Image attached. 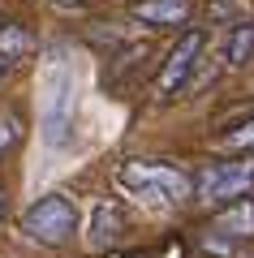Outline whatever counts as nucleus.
Segmentation results:
<instances>
[{
	"label": "nucleus",
	"mask_w": 254,
	"mask_h": 258,
	"mask_svg": "<svg viewBox=\"0 0 254 258\" xmlns=\"http://www.w3.org/2000/svg\"><path fill=\"white\" fill-rule=\"evenodd\" d=\"M78 228V211L65 194H43L26 215H22V232L39 245H65Z\"/></svg>",
	"instance_id": "nucleus-3"
},
{
	"label": "nucleus",
	"mask_w": 254,
	"mask_h": 258,
	"mask_svg": "<svg viewBox=\"0 0 254 258\" xmlns=\"http://www.w3.org/2000/svg\"><path fill=\"white\" fill-rule=\"evenodd\" d=\"M207 18L211 22H233V18L245 22V5L241 0H207Z\"/></svg>",
	"instance_id": "nucleus-12"
},
{
	"label": "nucleus",
	"mask_w": 254,
	"mask_h": 258,
	"mask_svg": "<svg viewBox=\"0 0 254 258\" xmlns=\"http://www.w3.org/2000/svg\"><path fill=\"white\" fill-rule=\"evenodd\" d=\"M30 47H35V39H30V30L22 22H0V64L22 60Z\"/></svg>",
	"instance_id": "nucleus-9"
},
{
	"label": "nucleus",
	"mask_w": 254,
	"mask_h": 258,
	"mask_svg": "<svg viewBox=\"0 0 254 258\" xmlns=\"http://www.w3.org/2000/svg\"><path fill=\"white\" fill-rule=\"evenodd\" d=\"M216 232H220V237H228V241L250 237V232H254V203H250V198H237L228 211H220L216 215Z\"/></svg>",
	"instance_id": "nucleus-8"
},
{
	"label": "nucleus",
	"mask_w": 254,
	"mask_h": 258,
	"mask_svg": "<svg viewBox=\"0 0 254 258\" xmlns=\"http://www.w3.org/2000/svg\"><path fill=\"white\" fill-rule=\"evenodd\" d=\"M121 185L125 189H134L138 198H146V203H185L194 194V181L181 172V168L173 164H155V159H129V164H121Z\"/></svg>",
	"instance_id": "nucleus-1"
},
{
	"label": "nucleus",
	"mask_w": 254,
	"mask_h": 258,
	"mask_svg": "<svg viewBox=\"0 0 254 258\" xmlns=\"http://www.w3.org/2000/svg\"><path fill=\"white\" fill-rule=\"evenodd\" d=\"M73 134V69L65 56H52L43 74V142L65 147Z\"/></svg>",
	"instance_id": "nucleus-2"
},
{
	"label": "nucleus",
	"mask_w": 254,
	"mask_h": 258,
	"mask_svg": "<svg viewBox=\"0 0 254 258\" xmlns=\"http://www.w3.org/2000/svg\"><path fill=\"white\" fill-rule=\"evenodd\" d=\"M254 56V22H237L228 39V64H245Z\"/></svg>",
	"instance_id": "nucleus-10"
},
{
	"label": "nucleus",
	"mask_w": 254,
	"mask_h": 258,
	"mask_svg": "<svg viewBox=\"0 0 254 258\" xmlns=\"http://www.w3.org/2000/svg\"><path fill=\"white\" fill-rule=\"evenodd\" d=\"M0 78H5V64H0Z\"/></svg>",
	"instance_id": "nucleus-16"
},
{
	"label": "nucleus",
	"mask_w": 254,
	"mask_h": 258,
	"mask_svg": "<svg viewBox=\"0 0 254 258\" xmlns=\"http://www.w3.org/2000/svg\"><path fill=\"white\" fill-rule=\"evenodd\" d=\"M220 147H224V151H250V147H254V116L245 120V125L228 129L224 138H220Z\"/></svg>",
	"instance_id": "nucleus-11"
},
{
	"label": "nucleus",
	"mask_w": 254,
	"mask_h": 258,
	"mask_svg": "<svg viewBox=\"0 0 254 258\" xmlns=\"http://www.w3.org/2000/svg\"><path fill=\"white\" fill-rule=\"evenodd\" d=\"M13 138H18V120H13V116H0V155L13 147Z\"/></svg>",
	"instance_id": "nucleus-13"
},
{
	"label": "nucleus",
	"mask_w": 254,
	"mask_h": 258,
	"mask_svg": "<svg viewBox=\"0 0 254 258\" xmlns=\"http://www.w3.org/2000/svg\"><path fill=\"white\" fill-rule=\"evenodd\" d=\"M121 232H125V215H121V207L112 203V198H99L95 211H91V228H86L91 249H108Z\"/></svg>",
	"instance_id": "nucleus-6"
},
{
	"label": "nucleus",
	"mask_w": 254,
	"mask_h": 258,
	"mask_svg": "<svg viewBox=\"0 0 254 258\" xmlns=\"http://www.w3.org/2000/svg\"><path fill=\"white\" fill-rule=\"evenodd\" d=\"M0 224H5V189H0Z\"/></svg>",
	"instance_id": "nucleus-14"
},
{
	"label": "nucleus",
	"mask_w": 254,
	"mask_h": 258,
	"mask_svg": "<svg viewBox=\"0 0 254 258\" xmlns=\"http://www.w3.org/2000/svg\"><path fill=\"white\" fill-rule=\"evenodd\" d=\"M65 5H82V0H65Z\"/></svg>",
	"instance_id": "nucleus-15"
},
{
	"label": "nucleus",
	"mask_w": 254,
	"mask_h": 258,
	"mask_svg": "<svg viewBox=\"0 0 254 258\" xmlns=\"http://www.w3.org/2000/svg\"><path fill=\"white\" fill-rule=\"evenodd\" d=\"M198 56H202V30H185V35L177 39V47L168 52L164 69H160V91H164V95H168V91H177V86H181L185 78L194 74Z\"/></svg>",
	"instance_id": "nucleus-5"
},
{
	"label": "nucleus",
	"mask_w": 254,
	"mask_h": 258,
	"mask_svg": "<svg viewBox=\"0 0 254 258\" xmlns=\"http://www.w3.org/2000/svg\"><path fill=\"white\" fill-rule=\"evenodd\" d=\"M254 185V164L250 159H237V164H207L194 181L202 203H228V198H241Z\"/></svg>",
	"instance_id": "nucleus-4"
},
{
	"label": "nucleus",
	"mask_w": 254,
	"mask_h": 258,
	"mask_svg": "<svg viewBox=\"0 0 254 258\" xmlns=\"http://www.w3.org/2000/svg\"><path fill=\"white\" fill-rule=\"evenodd\" d=\"M190 13V0H138L134 18L146 22V26H177Z\"/></svg>",
	"instance_id": "nucleus-7"
}]
</instances>
